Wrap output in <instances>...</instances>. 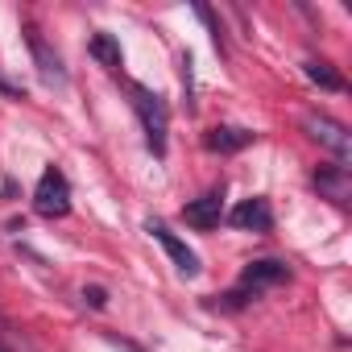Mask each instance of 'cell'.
<instances>
[{
    "mask_svg": "<svg viewBox=\"0 0 352 352\" xmlns=\"http://www.w3.org/2000/svg\"><path fill=\"white\" fill-rule=\"evenodd\" d=\"M124 91H129L133 112L141 116V129H145L149 149L162 157V153H166V129H170V108H166V100H162L157 91H149L145 83H124Z\"/></svg>",
    "mask_w": 352,
    "mask_h": 352,
    "instance_id": "6da1fadb",
    "label": "cell"
},
{
    "mask_svg": "<svg viewBox=\"0 0 352 352\" xmlns=\"http://www.w3.org/2000/svg\"><path fill=\"white\" fill-rule=\"evenodd\" d=\"M34 212L46 216V220H63L71 212V183L58 166H50L42 179H38V191H34Z\"/></svg>",
    "mask_w": 352,
    "mask_h": 352,
    "instance_id": "7a4b0ae2",
    "label": "cell"
},
{
    "mask_svg": "<svg viewBox=\"0 0 352 352\" xmlns=\"http://www.w3.org/2000/svg\"><path fill=\"white\" fill-rule=\"evenodd\" d=\"M302 129H307V133H311L323 149H331L340 162L352 153V133H348L340 120H331V116H323V112H311V116L302 120Z\"/></svg>",
    "mask_w": 352,
    "mask_h": 352,
    "instance_id": "3957f363",
    "label": "cell"
},
{
    "mask_svg": "<svg viewBox=\"0 0 352 352\" xmlns=\"http://www.w3.org/2000/svg\"><path fill=\"white\" fill-rule=\"evenodd\" d=\"M145 232H149V236H153V241L170 253V261L179 265V274H187V278H195V274H199V257H195V249H187V241H179V236H174L166 224L149 220V224H145Z\"/></svg>",
    "mask_w": 352,
    "mask_h": 352,
    "instance_id": "277c9868",
    "label": "cell"
},
{
    "mask_svg": "<svg viewBox=\"0 0 352 352\" xmlns=\"http://www.w3.org/2000/svg\"><path fill=\"white\" fill-rule=\"evenodd\" d=\"M228 224L232 228H245V232H270L274 228V212L265 199H245L228 212Z\"/></svg>",
    "mask_w": 352,
    "mask_h": 352,
    "instance_id": "5b68a950",
    "label": "cell"
},
{
    "mask_svg": "<svg viewBox=\"0 0 352 352\" xmlns=\"http://www.w3.org/2000/svg\"><path fill=\"white\" fill-rule=\"evenodd\" d=\"M290 278V270H286V261H274V257H261V261H249L245 270H241V286L245 290H261V286H278V282H286Z\"/></svg>",
    "mask_w": 352,
    "mask_h": 352,
    "instance_id": "8992f818",
    "label": "cell"
},
{
    "mask_svg": "<svg viewBox=\"0 0 352 352\" xmlns=\"http://www.w3.org/2000/svg\"><path fill=\"white\" fill-rule=\"evenodd\" d=\"M25 38H30V50H34V58H38L42 79H46L50 87H67V67H63V58L42 42V34H38V30H25Z\"/></svg>",
    "mask_w": 352,
    "mask_h": 352,
    "instance_id": "52a82bcc",
    "label": "cell"
},
{
    "mask_svg": "<svg viewBox=\"0 0 352 352\" xmlns=\"http://www.w3.org/2000/svg\"><path fill=\"white\" fill-rule=\"evenodd\" d=\"M253 141H257L253 129H232V124H216V129L204 133V149H212V153H236Z\"/></svg>",
    "mask_w": 352,
    "mask_h": 352,
    "instance_id": "ba28073f",
    "label": "cell"
},
{
    "mask_svg": "<svg viewBox=\"0 0 352 352\" xmlns=\"http://www.w3.org/2000/svg\"><path fill=\"white\" fill-rule=\"evenodd\" d=\"M220 216H224V191H208V195H199L183 208V220L195 224V228H216Z\"/></svg>",
    "mask_w": 352,
    "mask_h": 352,
    "instance_id": "9c48e42d",
    "label": "cell"
},
{
    "mask_svg": "<svg viewBox=\"0 0 352 352\" xmlns=\"http://www.w3.org/2000/svg\"><path fill=\"white\" fill-rule=\"evenodd\" d=\"M315 187H319L331 204H348V170H344V166H319V170H315Z\"/></svg>",
    "mask_w": 352,
    "mask_h": 352,
    "instance_id": "30bf717a",
    "label": "cell"
},
{
    "mask_svg": "<svg viewBox=\"0 0 352 352\" xmlns=\"http://www.w3.org/2000/svg\"><path fill=\"white\" fill-rule=\"evenodd\" d=\"M302 75L311 79V83H319L323 91H344L348 83H344V75L331 67V63H323V58H311V63H302Z\"/></svg>",
    "mask_w": 352,
    "mask_h": 352,
    "instance_id": "8fae6325",
    "label": "cell"
},
{
    "mask_svg": "<svg viewBox=\"0 0 352 352\" xmlns=\"http://www.w3.org/2000/svg\"><path fill=\"white\" fill-rule=\"evenodd\" d=\"M87 50H91V58H100L108 71H116V67H120V42H116L112 34H96V38L87 42Z\"/></svg>",
    "mask_w": 352,
    "mask_h": 352,
    "instance_id": "7c38bea8",
    "label": "cell"
},
{
    "mask_svg": "<svg viewBox=\"0 0 352 352\" xmlns=\"http://www.w3.org/2000/svg\"><path fill=\"white\" fill-rule=\"evenodd\" d=\"M83 302L100 311V307H108V290L104 286H83Z\"/></svg>",
    "mask_w": 352,
    "mask_h": 352,
    "instance_id": "4fadbf2b",
    "label": "cell"
},
{
    "mask_svg": "<svg viewBox=\"0 0 352 352\" xmlns=\"http://www.w3.org/2000/svg\"><path fill=\"white\" fill-rule=\"evenodd\" d=\"M0 96H13V100H25V91H21L17 83H9L5 75H0Z\"/></svg>",
    "mask_w": 352,
    "mask_h": 352,
    "instance_id": "5bb4252c",
    "label": "cell"
},
{
    "mask_svg": "<svg viewBox=\"0 0 352 352\" xmlns=\"http://www.w3.org/2000/svg\"><path fill=\"white\" fill-rule=\"evenodd\" d=\"M0 352H13L9 348V323H5V315H0Z\"/></svg>",
    "mask_w": 352,
    "mask_h": 352,
    "instance_id": "9a60e30c",
    "label": "cell"
}]
</instances>
